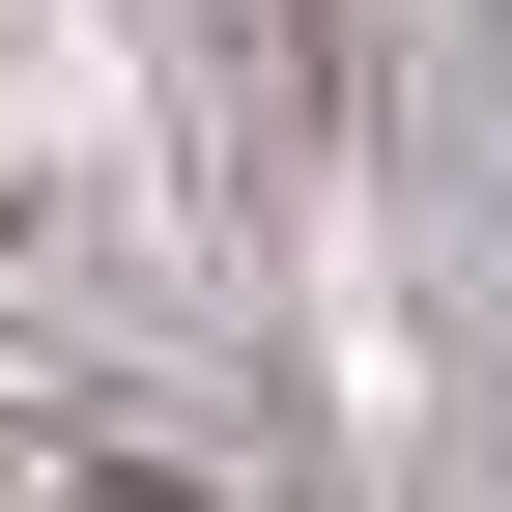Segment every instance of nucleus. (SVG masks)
I'll use <instances>...</instances> for the list:
<instances>
[{"label":"nucleus","instance_id":"f257e3e1","mask_svg":"<svg viewBox=\"0 0 512 512\" xmlns=\"http://www.w3.org/2000/svg\"><path fill=\"white\" fill-rule=\"evenodd\" d=\"M0 512H228L171 427H114V399H57V370H0Z\"/></svg>","mask_w":512,"mask_h":512}]
</instances>
